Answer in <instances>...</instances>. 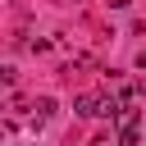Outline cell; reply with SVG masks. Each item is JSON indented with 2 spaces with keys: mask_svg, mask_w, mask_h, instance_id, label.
Returning a JSON list of instances; mask_svg holds the SVG:
<instances>
[{
  "mask_svg": "<svg viewBox=\"0 0 146 146\" xmlns=\"http://www.w3.org/2000/svg\"><path fill=\"white\" fill-rule=\"evenodd\" d=\"M73 114H78V119H96V114H100V96H78V100H73Z\"/></svg>",
  "mask_w": 146,
  "mask_h": 146,
  "instance_id": "6da1fadb",
  "label": "cell"
},
{
  "mask_svg": "<svg viewBox=\"0 0 146 146\" xmlns=\"http://www.w3.org/2000/svg\"><path fill=\"white\" fill-rule=\"evenodd\" d=\"M137 119H141V110H137L132 100H123V110L114 114V123H119V128H137Z\"/></svg>",
  "mask_w": 146,
  "mask_h": 146,
  "instance_id": "7a4b0ae2",
  "label": "cell"
},
{
  "mask_svg": "<svg viewBox=\"0 0 146 146\" xmlns=\"http://www.w3.org/2000/svg\"><path fill=\"white\" fill-rule=\"evenodd\" d=\"M32 114H36V123H46V119L55 114V100H50V96H36V105H32Z\"/></svg>",
  "mask_w": 146,
  "mask_h": 146,
  "instance_id": "3957f363",
  "label": "cell"
},
{
  "mask_svg": "<svg viewBox=\"0 0 146 146\" xmlns=\"http://www.w3.org/2000/svg\"><path fill=\"white\" fill-rule=\"evenodd\" d=\"M137 141H141L137 128H119V146H137Z\"/></svg>",
  "mask_w": 146,
  "mask_h": 146,
  "instance_id": "277c9868",
  "label": "cell"
}]
</instances>
